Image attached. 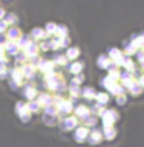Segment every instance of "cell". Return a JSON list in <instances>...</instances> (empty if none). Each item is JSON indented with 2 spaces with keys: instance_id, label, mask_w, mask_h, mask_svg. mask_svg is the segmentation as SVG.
Returning a JSON list of instances; mask_svg holds the SVG:
<instances>
[{
  "instance_id": "obj_1",
  "label": "cell",
  "mask_w": 144,
  "mask_h": 147,
  "mask_svg": "<svg viewBox=\"0 0 144 147\" xmlns=\"http://www.w3.org/2000/svg\"><path fill=\"white\" fill-rule=\"evenodd\" d=\"M119 115L116 110H104L102 113V121H104V127H113V124L118 121Z\"/></svg>"
},
{
  "instance_id": "obj_2",
  "label": "cell",
  "mask_w": 144,
  "mask_h": 147,
  "mask_svg": "<svg viewBox=\"0 0 144 147\" xmlns=\"http://www.w3.org/2000/svg\"><path fill=\"white\" fill-rule=\"evenodd\" d=\"M89 130H87V127H79L78 130H76V133H74V140L78 141V142H84L89 138Z\"/></svg>"
},
{
  "instance_id": "obj_3",
  "label": "cell",
  "mask_w": 144,
  "mask_h": 147,
  "mask_svg": "<svg viewBox=\"0 0 144 147\" xmlns=\"http://www.w3.org/2000/svg\"><path fill=\"white\" fill-rule=\"evenodd\" d=\"M101 140H102V135H101L99 130H93V132L89 133V142H90V144H93V146L95 144H99Z\"/></svg>"
},
{
  "instance_id": "obj_4",
  "label": "cell",
  "mask_w": 144,
  "mask_h": 147,
  "mask_svg": "<svg viewBox=\"0 0 144 147\" xmlns=\"http://www.w3.org/2000/svg\"><path fill=\"white\" fill-rule=\"evenodd\" d=\"M76 124H78V119L76 118H67V119H64V121L61 122V127L64 130H70V129H73Z\"/></svg>"
},
{
  "instance_id": "obj_5",
  "label": "cell",
  "mask_w": 144,
  "mask_h": 147,
  "mask_svg": "<svg viewBox=\"0 0 144 147\" xmlns=\"http://www.w3.org/2000/svg\"><path fill=\"white\" fill-rule=\"evenodd\" d=\"M90 115V110L87 109L85 105H79L78 109H76V116L78 118H82V119H85L87 116Z\"/></svg>"
},
{
  "instance_id": "obj_6",
  "label": "cell",
  "mask_w": 144,
  "mask_h": 147,
  "mask_svg": "<svg viewBox=\"0 0 144 147\" xmlns=\"http://www.w3.org/2000/svg\"><path fill=\"white\" fill-rule=\"evenodd\" d=\"M104 136H105L107 140H113V138L116 136L115 127H104Z\"/></svg>"
},
{
  "instance_id": "obj_7",
  "label": "cell",
  "mask_w": 144,
  "mask_h": 147,
  "mask_svg": "<svg viewBox=\"0 0 144 147\" xmlns=\"http://www.w3.org/2000/svg\"><path fill=\"white\" fill-rule=\"evenodd\" d=\"M98 65L101 67V68L107 70L110 67V57L109 56H101V57L98 59Z\"/></svg>"
},
{
  "instance_id": "obj_8",
  "label": "cell",
  "mask_w": 144,
  "mask_h": 147,
  "mask_svg": "<svg viewBox=\"0 0 144 147\" xmlns=\"http://www.w3.org/2000/svg\"><path fill=\"white\" fill-rule=\"evenodd\" d=\"M84 68V63L82 62H74V63H71V67H70V71L71 73H74V74H78V73H81Z\"/></svg>"
},
{
  "instance_id": "obj_9",
  "label": "cell",
  "mask_w": 144,
  "mask_h": 147,
  "mask_svg": "<svg viewBox=\"0 0 144 147\" xmlns=\"http://www.w3.org/2000/svg\"><path fill=\"white\" fill-rule=\"evenodd\" d=\"M79 56V48H74V47H71V48H68V51H67V59H76Z\"/></svg>"
},
{
  "instance_id": "obj_10",
  "label": "cell",
  "mask_w": 144,
  "mask_h": 147,
  "mask_svg": "<svg viewBox=\"0 0 144 147\" xmlns=\"http://www.w3.org/2000/svg\"><path fill=\"white\" fill-rule=\"evenodd\" d=\"M82 94H84V98H87V99L96 98V94H95V90L91 88V87H87V88H84V90H82Z\"/></svg>"
},
{
  "instance_id": "obj_11",
  "label": "cell",
  "mask_w": 144,
  "mask_h": 147,
  "mask_svg": "<svg viewBox=\"0 0 144 147\" xmlns=\"http://www.w3.org/2000/svg\"><path fill=\"white\" fill-rule=\"evenodd\" d=\"M96 99H98V102L101 105H104V104H107L109 102V96H107L105 93H99V94H96Z\"/></svg>"
},
{
  "instance_id": "obj_12",
  "label": "cell",
  "mask_w": 144,
  "mask_h": 147,
  "mask_svg": "<svg viewBox=\"0 0 144 147\" xmlns=\"http://www.w3.org/2000/svg\"><path fill=\"white\" fill-rule=\"evenodd\" d=\"M71 110H73V107H71L70 102H64V104L61 105V112L62 113H70Z\"/></svg>"
},
{
  "instance_id": "obj_13",
  "label": "cell",
  "mask_w": 144,
  "mask_h": 147,
  "mask_svg": "<svg viewBox=\"0 0 144 147\" xmlns=\"http://www.w3.org/2000/svg\"><path fill=\"white\" fill-rule=\"evenodd\" d=\"M85 125H96V116H87L85 118Z\"/></svg>"
},
{
  "instance_id": "obj_14",
  "label": "cell",
  "mask_w": 144,
  "mask_h": 147,
  "mask_svg": "<svg viewBox=\"0 0 144 147\" xmlns=\"http://www.w3.org/2000/svg\"><path fill=\"white\" fill-rule=\"evenodd\" d=\"M19 30H16V28H13V30H9V34H8V37L9 39H17L19 37Z\"/></svg>"
},
{
  "instance_id": "obj_15",
  "label": "cell",
  "mask_w": 144,
  "mask_h": 147,
  "mask_svg": "<svg viewBox=\"0 0 144 147\" xmlns=\"http://www.w3.org/2000/svg\"><path fill=\"white\" fill-rule=\"evenodd\" d=\"M43 34L45 33H43L42 30H37V28L33 30V37H43Z\"/></svg>"
},
{
  "instance_id": "obj_16",
  "label": "cell",
  "mask_w": 144,
  "mask_h": 147,
  "mask_svg": "<svg viewBox=\"0 0 144 147\" xmlns=\"http://www.w3.org/2000/svg\"><path fill=\"white\" fill-rule=\"evenodd\" d=\"M126 101H127V98L124 96V94H119V96L116 98V102L119 105H122V104H126Z\"/></svg>"
},
{
  "instance_id": "obj_17",
  "label": "cell",
  "mask_w": 144,
  "mask_h": 147,
  "mask_svg": "<svg viewBox=\"0 0 144 147\" xmlns=\"http://www.w3.org/2000/svg\"><path fill=\"white\" fill-rule=\"evenodd\" d=\"M8 20H9V23H16L17 22V17L13 16V14H8Z\"/></svg>"
},
{
  "instance_id": "obj_18",
  "label": "cell",
  "mask_w": 144,
  "mask_h": 147,
  "mask_svg": "<svg viewBox=\"0 0 144 147\" xmlns=\"http://www.w3.org/2000/svg\"><path fill=\"white\" fill-rule=\"evenodd\" d=\"M5 28H6V23L5 22H0V31H3Z\"/></svg>"
},
{
  "instance_id": "obj_19",
  "label": "cell",
  "mask_w": 144,
  "mask_h": 147,
  "mask_svg": "<svg viewBox=\"0 0 144 147\" xmlns=\"http://www.w3.org/2000/svg\"><path fill=\"white\" fill-rule=\"evenodd\" d=\"M139 85H141L143 88H144V74H143V76H141V79H139Z\"/></svg>"
},
{
  "instance_id": "obj_20",
  "label": "cell",
  "mask_w": 144,
  "mask_h": 147,
  "mask_svg": "<svg viewBox=\"0 0 144 147\" xmlns=\"http://www.w3.org/2000/svg\"><path fill=\"white\" fill-rule=\"evenodd\" d=\"M141 65H143V68H144V61H141Z\"/></svg>"
},
{
  "instance_id": "obj_21",
  "label": "cell",
  "mask_w": 144,
  "mask_h": 147,
  "mask_svg": "<svg viewBox=\"0 0 144 147\" xmlns=\"http://www.w3.org/2000/svg\"><path fill=\"white\" fill-rule=\"evenodd\" d=\"M2 16H3V11H0V17H2Z\"/></svg>"
}]
</instances>
